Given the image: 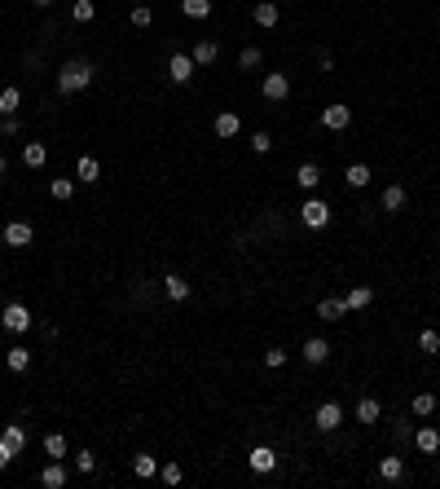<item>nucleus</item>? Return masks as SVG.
<instances>
[{
  "mask_svg": "<svg viewBox=\"0 0 440 489\" xmlns=\"http://www.w3.org/2000/svg\"><path fill=\"white\" fill-rule=\"evenodd\" d=\"M93 84V62H66L57 71V93L62 98H75V93H84Z\"/></svg>",
  "mask_w": 440,
  "mask_h": 489,
  "instance_id": "nucleus-1",
  "label": "nucleus"
},
{
  "mask_svg": "<svg viewBox=\"0 0 440 489\" xmlns=\"http://www.w3.org/2000/svg\"><path fill=\"white\" fill-rule=\"evenodd\" d=\"M300 221L308 225V230H326V225H330V203L326 199H308L300 207Z\"/></svg>",
  "mask_w": 440,
  "mask_h": 489,
  "instance_id": "nucleus-2",
  "label": "nucleus"
},
{
  "mask_svg": "<svg viewBox=\"0 0 440 489\" xmlns=\"http://www.w3.org/2000/svg\"><path fill=\"white\" fill-rule=\"evenodd\" d=\"M0 322H5V331H14V335H22V331L31 326V308H27V304H5V313H0Z\"/></svg>",
  "mask_w": 440,
  "mask_h": 489,
  "instance_id": "nucleus-3",
  "label": "nucleus"
},
{
  "mask_svg": "<svg viewBox=\"0 0 440 489\" xmlns=\"http://www.w3.org/2000/svg\"><path fill=\"white\" fill-rule=\"evenodd\" d=\"M168 80H172V84H189V80H194V57L172 53L168 57Z\"/></svg>",
  "mask_w": 440,
  "mask_h": 489,
  "instance_id": "nucleus-4",
  "label": "nucleus"
},
{
  "mask_svg": "<svg viewBox=\"0 0 440 489\" xmlns=\"http://www.w3.org/2000/svg\"><path fill=\"white\" fill-rule=\"evenodd\" d=\"M313 423L322 427V432H335V427L343 423V410H339V401H322V405H317V414H313Z\"/></svg>",
  "mask_w": 440,
  "mask_h": 489,
  "instance_id": "nucleus-5",
  "label": "nucleus"
},
{
  "mask_svg": "<svg viewBox=\"0 0 440 489\" xmlns=\"http://www.w3.org/2000/svg\"><path fill=\"white\" fill-rule=\"evenodd\" d=\"M247 463H251V472H256V476H269L273 468H278V450H273V445H256Z\"/></svg>",
  "mask_w": 440,
  "mask_h": 489,
  "instance_id": "nucleus-6",
  "label": "nucleus"
},
{
  "mask_svg": "<svg viewBox=\"0 0 440 489\" xmlns=\"http://www.w3.org/2000/svg\"><path fill=\"white\" fill-rule=\"evenodd\" d=\"M265 98L269 102H287L291 98V80L282 75V71H269V75H265Z\"/></svg>",
  "mask_w": 440,
  "mask_h": 489,
  "instance_id": "nucleus-7",
  "label": "nucleus"
},
{
  "mask_svg": "<svg viewBox=\"0 0 440 489\" xmlns=\"http://www.w3.org/2000/svg\"><path fill=\"white\" fill-rule=\"evenodd\" d=\"M348 124H352L348 106H326V111H322V128H330V133H343Z\"/></svg>",
  "mask_w": 440,
  "mask_h": 489,
  "instance_id": "nucleus-8",
  "label": "nucleus"
},
{
  "mask_svg": "<svg viewBox=\"0 0 440 489\" xmlns=\"http://www.w3.org/2000/svg\"><path fill=\"white\" fill-rule=\"evenodd\" d=\"M300 357H304L308 366H326V357H330V344L313 335V340H304V353H300Z\"/></svg>",
  "mask_w": 440,
  "mask_h": 489,
  "instance_id": "nucleus-9",
  "label": "nucleus"
},
{
  "mask_svg": "<svg viewBox=\"0 0 440 489\" xmlns=\"http://www.w3.org/2000/svg\"><path fill=\"white\" fill-rule=\"evenodd\" d=\"M31 238H35L31 225H22V221H9V225H5V243H9V247H31Z\"/></svg>",
  "mask_w": 440,
  "mask_h": 489,
  "instance_id": "nucleus-10",
  "label": "nucleus"
},
{
  "mask_svg": "<svg viewBox=\"0 0 440 489\" xmlns=\"http://www.w3.org/2000/svg\"><path fill=\"white\" fill-rule=\"evenodd\" d=\"M343 304H348V313H361V308L374 304V291L370 287H352L348 295H343Z\"/></svg>",
  "mask_w": 440,
  "mask_h": 489,
  "instance_id": "nucleus-11",
  "label": "nucleus"
},
{
  "mask_svg": "<svg viewBox=\"0 0 440 489\" xmlns=\"http://www.w3.org/2000/svg\"><path fill=\"white\" fill-rule=\"evenodd\" d=\"M383 419V405H379L374 397H361L356 401V423H379Z\"/></svg>",
  "mask_w": 440,
  "mask_h": 489,
  "instance_id": "nucleus-12",
  "label": "nucleus"
},
{
  "mask_svg": "<svg viewBox=\"0 0 440 489\" xmlns=\"http://www.w3.org/2000/svg\"><path fill=\"white\" fill-rule=\"evenodd\" d=\"M414 445H419L423 454H436V450H440V432H436V427H414Z\"/></svg>",
  "mask_w": 440,
  "mask_h": 489,
  "instance_id": "nucleus-13",
  "label": "nucleus"
},
{
  "mask_svg": "<svg viewBox=\"0 0 440 489\" xmlns=\"http://www.w3.org/2000/svg\"><path fill=\"white\" fill-rule=\"evenodd\" d=\"M163 291H168V300H189V282L181 278V273H168V278H163Z\"/></svg>",
  "mask_w": 440,
  "mask_h": 489,
  "instance_id": "nucleus-14",
  "label": "nucleus"
},
{
  "mask_svg": "<svg viewBox=\"0 0 440 489\" xmlns=\"http://www.w3.org/2000/svg\"><path fill=\"white\" fill-rule=\"evenodd\" d=\"M295 185H300V190H317V185H322V168H317V163H300Z\"/></svg>",
  "mask_w": 440,
  "mask_h": 489,
  "instance_id": "nucleus-15",
  "label": "nucleus"
},
{
  "mask_svg": "<svg viewBox=\"0 0 440 489\" xmlns=\"http://www.w3.org/2000/svg\"><path fill=\"white\" fill-rule=\"evenodd\" d=\"M317 317H326V322H339V317H348V304L335 300V295H326L322 304H317Z\"/></svg>",
  "mask_w": 440,
  "mask_h": 489,
  "instance_id": "nucleus-16",
  "label": "nucleus"
},
{
  "mask_svg": "<svg viewBox=\"0 0 440 489\" xmlns=\"http://www.w3.org/2000/svg\"><path fill=\"white\" fill-rule=\"evenodd\" d=\"M44 159H49V146H44V141H27L22 163H27V168H44Z\"/></svg>",
  "mask_w": 440,
  "mask_h": 489,
  "instance_id": "nucleus-17",
  "label": "nucleus"
},
{
  "mask_svg": "<svg viewBox=\"0 0 440 489\" xmlns=\"http://www.w3.org/2000/svg\"><path fill=\"white\" fill-rule=\"evenodd\" d=\"M189 57H194V62H203V66H211V62H216V57H220V44H216V40H198V44H194V53H189Z\"/></svg>",
  "mask_w": 440,
  "mask_h": 489,
  "instance_id": "nucleus-18",
  "label": "nucleus"
},
{
  "mask_svg": "<svg viewBox=\"0 0 440 489\" xmlns=\"http://www.w3.org/2000/svg\"><path fill=\"white\" fill-rule=\"evenodd\" d=\"M75 176H79V181H84V185H93V181H97V176H102V163L93 159V154H84V159L75 163Z\"/></svg>",
  "mask_w": 440,
  "mask_h": 489,
  "instance_id": "nucleus-19",
  "label": "nucleus"
},
{
  "mask_svg": "<svg viewBox=\"0 0 440 489\" xmlns=\"http://www.w3.org/2000/svg\"><path fill=\"white\" fill-rule=\"evenodd\" d=\"M211 128H216V137H233L238 128H242V119H238L233 111H220V115H216V124H211Z\"/></svg>",
  "mask_w": 440,
  "mask_h": 489,
  "instance_id": "nucleus-20",
  "label": "nucleus"
},
{
  "mask_svg": "<svg viewBox=\"0 0 440 489\" xmlns=\"http://www.w3.org/2000/svg\"><path fill=\"white\" fill-rule=\"evenodd\" d=\"M40 481H44V489H62V485H66V468H62V463H57V459H53V463H49V468H44V472H40Z\"/></svg>",
  "mask_w": 440,
  "mask_h": 489,
  "instance_id": "nucleus-21",
  "label": "nucleus"
},
{
  "mask_svg": "<svg viewBox=\"0 0 440 489\" xmlns=\"http://www.w3.org/2000/svg\"><path fill=\"white\" fill-rule=\"evenodd\" d=\"M343 181H348L352 190H365V185H370V168H365V163H348V172H343Z\"/></svg>",
  "mask_w": 440,
  "mask_h": 489,
  "instance_id": "nucleus-22",
  "label": "nucleus"
},
{
  "mask_svg": "<svg viewBox=\"0 0 440 489\" xmlns=\"http://www.w3.org/2000/svg\"><path fill=\"white\" fill-rule=\"evenodd\" d=\"M0 441H5L14 454H22V445H27V432H22V423H9L5 432H0Z\"/></svg>",
  "mask_w": 440,
  "mask_h": 489,
  "instance_id": "nucleus-23",
  "label": "nucleus"
},
{
  "mask_svg": "<svg viewBox=\"0 0 440 489\" xmlns=\"http://www.w3.org/2000/svg\"><path fill=\"white\" fill-rule=\"evenodd\" d=\"M256 27H278V5L273 0H260L256 5Z\"/></svg>",
  "mask_w": 440,
  "mask_h": 489,
  "instance_id": "nucleus-24",
  "label": "nucleus"
},
{
  "mask_svg": "<svg viewBox=\"0 0 440 489\" xmlns=\"http://www.w3.org/2000/svg\"><path fill=\"white\" fill-rule=\"evenodd\" d=\"M133 476H141V481L159 476V459H150V454H137V459H133Z\"/></svg>",
  "mask_w": 440,
  "mask_h": 489,
  "instance_id": "nucleus-25",
  "label": "nucleus"
},
{
  "mask_svg": "<svg viewBox=\"0 0 440 489\" xmlns=\"http://www.w3.org/2000/svg\"><path fill=\"white\" fill-rule=\"evenodd\" d=\"M379 476H383V481H401V476H405V463H401L396 454H392V459H379Z\"/></svg>",
  "mask_w": 440,
  "mask_h": 489,
  "instance_id": "nucleus-26",
  "label": "nucleus"
},
{
  "mask_svg": "<svg viewBox=\"0 0 440 489\" xmlns=\"http://www.w3.org/2000/svg\"><path fill=\"white\" fill-rule=\"evenodd\" d=\"M18 106H22V93H18L14 84H9V89H0V119H5V115H14Z\"/></svg>",
  "mask_w": 440,
  "mask_h": 489,
  "instance_id": "nucleus-27",
  "label": "nucleus"
},
{
  "mask_svg": "<svg viewBox=\"0 0 440 489\" xmlns=\"http://www.w3.org/2000/svg\"><path fill=\"white\" fill-rule=\"evenodd\" d=\"M181 14L194 18V22H203V18L211 14V0H181Z\"/></svg>",
  "mask_w": 440,
  "mask_h": 489,
  "instance_id": "nucleus-28",
  "label": "nucleus"
},
{
  "mask_svg": "<svg viewBox=\"0 0 440 489\" xmlns=\"http://www.w3.org/2000/svg\"><path fill=\"white\" fill-rule=\"evenodd\" d=\"M5 362H9V371H14V375H22V371L31 366V349H22V344H18V349H9Z\"/></svg>",
  "mask_w": 440,
  "mask_h": 489,
  "instance_id": "nucleus-29",
  "label": "nucleus"
},
{
  "mask_svg": "<svg viewBox=\"0 0 440 489\" xmlns=\"http://www.w3.org/2000/svg\"><path fill=\"white\" fill-rule=\"evenodd\" d=\"M383 207H388V212H401V207H405V185H388V190H383Z\"/></svg>",
  "mask_w": 440,
  "mask_h": 489,
  "instance_id": "nucleus-30",
  "label": "nucleus"
},
{
  "mask_svg": "<svg viewBox=\"0 0 440 489\" xmlns=\"http://www.w3.org/2000/svg\"><path fill=\"white\" fill-rule=\"evenodd\" d=\"M44 454H49V459H66V436L49 432V436H44Z\"/></svg>",
  "mask_w": 440,
  "mask_h": 489,
  "instance_id": "nucleus-31",
  "label": "nucleus"
},
{
  "mask_svg": "<svg viewBox=\"0 0 440 489\" xmlns=\"http://www.w3.org/2000/svg\"><path fill=\"white\" fill-rule=\"evenodd\" d=\"M70 18H75V22H93V18H97V5H93V0H75V5H70Z\"/></svg>",
  "mask_w": 440,
  "mask_h": 489,
  "instance_id": "nucleus-32",
  "label": "nucleus"
},
{
  "mask_svg": "<svg viewBox=\"0 0 440 489\" xmlns=\"http://www.w3.org/2000/svg\"><path fill=\"white\" fill-rule=\"evenodd\" d=\"M49 194H53V199H57V203H66V199H70V194H75V181H70V176H57V181H53V185H49Z\"/></svg>",
  "mask_w": 440,
  "mask_h": 489,
  "instance_id": "nucleus-33",
  "label": "nucleus"
},
{
  "mask_svg": "<svg viewBox=\"0 0 440 489\" xmlns=\"http://www.w3.org/2000/svg\"><path fill=\"white\" fill-rule=\"evenodd\" d=\"M432 410H436V392H419V397H414V414H419V419H427Z\"/></svg>",
  "mask_w": 440,
  "mask_h": 489,
  "instance_id": "nucleus-34",
  "label": "nucleus"
},
{
  "mask_svg": "<svg viewBox=\"0 0 440 489\" xmlns=\"http://www.w3.org/2000/svg\"><path fill=\"white\" fill-rule=\"evenodd\" d=\"M159 476H163V485H181V481H185L181 463H163V468H159Z\"/></svg>",
  "mask_w": 440,
  "mask_h": 489,
  "instance_id": "nucleus-35",
  "label": "nucleus"
},
{
  "mask_svg": "<svg viewBox=\"0 0 440 489\" xmlns=\"http://www.w3.org/2000/svg\"><path fill=\"white\" fill-rule=\"evenodd\" d=\"M260 57H265V53H260V49H251V44H247V49L238 53V66H242V71H256V66H260Z\"/></svg>",
  "mask_w": 440,
  "mask_h": 489,
  "instance_id": "nucleus-36",
  "label": "nucleus"
},
{
  "mask_svg": "<svg viewBox=\"0 0 440 489\" xmlns=\"http://www.w3.org/2000/svg\"><path fill=\"white\" fill-rule=\"evenodd\" d=\"M75 468H79V476H88L93 468H97V454H93V450H79V454H75Z\"/></svg>",
  "mask_w": 440,
  "mask_h": 489,
  "instance_id": "nucleus-37",
  "label": "nucleus"
},
{
  "mask_svg": "<svg viewBox=\"0 0 440 489\" xmlns=\"http://www.w3.org/2000/svg\"><path fill=\"white\" fill-rule=\"evenodd\" d=\"M419 349H423V353H440V335H436L432 326H427L423 335H419Z\"/></svg>",
  "mask_w": 440,
  "mask_h": 489,
  "instance_id": "nucleus-38",
  "label": "nucleus"
},
{
  "mask_svg": "<svg viewBox=\"0 0 440 489\" xmlns=\"http://www.w3.org/2000/svg\"><path fill=\"white\" fill-rule=\"evenodd\" d=\"M150 22H154V9L150 5H137L133 9V27H150Z\"/></svg>",
  "mask_w": 440,
  "mask_h": 489,
  "instance_id": "nucleus-39",
  "label": "nucleus"
},
{
  "mask_svg": "<svg viewBox=\"0 0 440 489\" xmlns=\"http://www.w3.org/2000/svg\"><path fill=\"white\" fill-rule=\"evenodd\" d=\"M18 133H22L18 115H5V119H0V137H18Z\"/></svg>",
  "mask_w": 440,
  "mask_h": 489,
  "instance_id": "nucleus-40",
  "label": "nucleus"
},
{
  "mask_svg": "<svg viewBox=\"0 0 440 489\" xmlns=\"http://www.w3.org/2000/svg\"><path fill=\"white\" fill-rule=\"evenodd\" d=\"M251 150H256V154H269V150H273V137H269V133H251Z\"/></svg>",
  "mask_w": 440,
  "mask_h": 489,
  "instance_id": "nucleus-41",
  "label": "nucleus"
},
{
  "mask_svg": "<svg viewBox=\"0 0 440 489\" xmlns=\"http://www.w3.org/2000/svg\"><path fill=\"white\" fill-rule=\"evenodd\" d=\"M265 366H273V371H278V366H287V349H269V353H265Z\"/></svg>",
  "mask_w": 440,
  "mask_h": 489,
  "instance_id": "nucleus-42",
  "label": "nucleus"
},
{
  "mask_svg": "<svg viewBox=\"0 0 440 489\" xmlns=\"http://www.w3.org/2000/svg\"><path fill=\"white\" fill-rule=\"evenodd\" d=\"M396 441H401V445L414 441V423H396Z\"/></svg>",
  "mask_w": 440,
  "mask_h": 489,
  "instance_id": "nucleus-43",
  "label": "nucleus"
},
{
  "mask_svg": "<svg viewBox=\"0 0 440 489\" xmlns=\"http://www.w3.org/2000/svg\"><path fill=\"white\" fill-rule=\"evenodd\" d=\"M9 459H18V454H14V450H9V445H5V441H0V472H5V468H9Z\"/></svg>",
  "mask_w": 440,
  "mask_h": 489,
  "instance_id": "nucleus-44",
  "label": "nucleus"
},
{
  "mask_svg": "<svg viewBox=\"0 0 440 489\" xmlns=\"http://www.w3.org/2000/svg\"><path fill=\"white\" fill-rule=\"evenodd\" d=\"M31 5H40V9H49V5H53V0H31Z\"/></svg>",
  "mask_w": 440,
  "mask_h": 489,
  "instance_id": "nucleus-45",
  "label": "nucleus"
},
{
  "mask_svg": "<svg viewBox=\"0 0 440 489\" xmlns=\"http://www.w3.org/2000/svg\"><path fill=\"white\" fill-rule=\"evenodd\" d=\"M5 172H9V163H5V159H0V176H5Z\"/></svg>",
  "mask_w": 440,
  "mask_h": 489,
  "instance_id": "nucleus-46",
  "label": "nucleus"
}]
</instances>
